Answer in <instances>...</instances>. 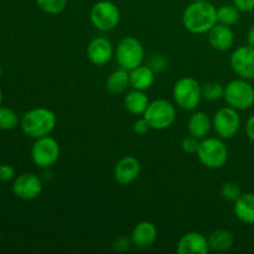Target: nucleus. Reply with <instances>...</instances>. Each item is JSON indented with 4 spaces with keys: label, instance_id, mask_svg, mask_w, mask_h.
Masks as SVG:
<instances>
[{
    "label": "nucleus",
    "instance_id": "nucleus-1",
    "mask_svg": "<svg viewBox=\"0 0 254 254\" xmlns=\"http://www.w3.org/2000/svg\"><path fill=\"white\" fill-rule=\"evenodd\" d=\"M217 22V7L210 1H191L183 12V25L191 34H207Z\"/></svg>",
    "mask_w": 254,
    "mask_h": 254
},
{
    "label": "nucleus",
    "instance_id": "nucleus-2",
    "mask_svg": "<svg viewBox=\"0 0 254 254\" xmlns=\"http://www.w3.org/2000/svg\"><path fill=\"white\" fill-rule=\"evenodd\" d=\"M57 124L56 114L49 108H34L26 112L20 121L22 131L34 139L47 136L54 131Z\"/></svg>",
    "mask_w": 254,
    "mask_h": 254
},
{
    "label": "nucleus",
    "instance_id": "nucleus-3",
    "mask_svg": "<svg viewBox=\"0 0 254 254\" xmlns=\"http://www.w3.org/2000/svg\"><path fill=\"white\" fill-rule=\"evenodd\" d=\"M173 97L183 111H195L202 99V86L193 77H183L174 84Z\"/></svg>",
    "mask_w": 254,
    "mask_h": 254
},
{
    "label": "nucleus",
    "instance_id": "nucleus-4",
    "mask_svg": "<svg viewBox=\"0 0 254 254\" xmlns=\"http://www.w3.org/2000/svg\"><path fill=\"white\" fill-rule=\"evenodd\" d=\"M197 158L200 163L207 169L217 170L223 168L228 160V149L227 145L223 143L221 138H208L200 141L197 150Z\"/></svg>",
    "mask_w": 254,
    "mask_h": 254
},
{
    "label": "nucleus",
    "instance_id": "nucleus-5",
    "mask_svg": "<svg viewBox=\"0 0 254 254\" xmlns=\"http://www.w3.org/2000/svg\"><path fill=\"white\" fill-rule=\"evenodd\" d=\"M226 103L237 111H247L254 106V88L245 78L233 79L225 87Z\"/></svg>",
    "mask_w": 254,
    "mask_h": 254
},
{
    "label": "nucleus",
    "instance_id": "nucleus-6",
    "mask_svg": "<svg viewBox=\"0 0 254 254\" xmlns=\"http://www.w3.org/2000/svg\"><path fill=\"white\" fill-rule=\"evenodd\" d=\"M144 118L150 124L151 129L164 130L170 128L176 119V108L168 99H155L146 108Z\"/></svg>",
    "mask_w": 254,
    "mask_h": 254
},
{
    "label": "nucleus",
    "instance_id": "nucleus-7",
    "mask_svg": "<svg viewBox=\"0 0 254 254\" xmlns=\"http://www.w3.org/2000/svg\"><path fill=\"white\" fill-rule=\"evenodd\" d=\"M114 56L122 68L131 71L143 64L144 47L135 37L126 36L119 41L118 46L114 50Z\"/></svg>",
    "mask_w": 254,
    "mask_h": 254
},
{
    "label": "nucleus",
    "instance_id": "nucleus-8",
    "mask_svg": "<svg viewBox=\"0 0 254 254\" xmlns=\"http://www.w3.org/2000/svg\"><path fill=\"white\" fill-rule=\"evenodd\" d=\"M89 19L99 31H112L121 21V11L113 1L101 0L92 6Z\"/></svg>",
    "mask_w": 254,
    "mask_h": 254
},
{
    "label": "nucleus",
    "instance_id": "nucleus-9",
    "mask_svg": "<svg viewBox=\"0 0 254 254\" xmlns=\"http://www.w3.org/2000/svg\"><path fill=\"white\" fill-rule=\"evenodd\" d=\"M212 128L223 140L235 138L241 129V117L237 109L230 106L218 109L212 118Z\"/></svg>",
    "mask_w": 254,
    "mask_h": 254
},
{
    "label": "nucleus",
    "instance_id": "nucleus-10",
    "mask_svg": "<svg viewBox=\"0 0 254 254\" xmlns=\"http://www.w3.org/2000/svg\"><path fill=\"white\" fill-rule=\"evenodd\" d=\"M61 148L59 141L50 135L42 136L35 140L31 148V159L39 168L47 169L59 160Z\"/></svg>",
    "mask_w": 254,
    "mask_h": 254
},
{
    "label": "nucleus",
    "instance_id": "nucleus-11",
    "mask_svg": "<svg viewBox=\"0 0 254 254\" xmlns=\"http://www.w3.org/2000/svg\"><path fill=\"white\" fill-rule=\"evenodd\" d=\"M231 68L237 76L247 81L254 79V47L241 46L232 52L230 57Z\"/></svg>",
    "mask_w": 254,
    "mask_h": 254
},
{
    "label": "nucleus",
    "instance_id": "nucleus-12",
    "mask_svg": "<svg viewBox=\"0 0 254 254\" xmlns=\"http://www.w3.org/2000/svg\"><path fill=\"white\" fill-rule=\"evenodd\" d=\"M12 191L21 200H35L42 192V181L35 174H21L14 180Z\"/></svg>",
    "mask_w": 254,
    "mask_h": 254
},
{
    "label": "nucleus",
    "instance_id": "nucleus-13",
    "mask_svg": "<svg viewBox=\"0 0 254 254\" xmlns=\"http://www.w3.org/2000/svg\"><path fill=\"white\" fill-rule=\"evenodd\" d=\"M141 165L140 161L135 158V156H124L122 158L118 163L114 166L113 176L114 180L119 184V185H130L131 183L138 179L140 175Z\"/></svg>",
    "mask_w": 254,
    "mask_h": 254
},
{
    "label": "nucleus",
    "instance_id": "nucleus-14",
    "mask_svg": "<svg viewBox=\"0 0 254 254\" xmlns=\"http://www.w3.org/2000/svg\"><path fill=\"white\" fill-rule=\"evenodd\" d=\"M114 56L112 42L107 37L98 36L89 42L87 47V57L96 66H104Z\"/></svg>",
    "mask_w": 254,
    "mask_h": 254
},
{
    "label": "nucleus",
    "instance_id": "nucleus-15",
    "mask_svg": "<svg viewBox=\"0 0 254 254\" xmlns=\"http://www.w3.org/2000/svg\"><path fill=\"white\" fill-rule=\"evenodd\" d=\"M176 251L179 254H207L210 252V245L205 235L192 231L180 238Z\"/></svg>",
    "mask_w": 254,
    "mask_h": 254
},
{
    "label": "nucleus",
    "instance_id": "nucleus-16",
    "mask_svg": "<svg viewBox=\"0 0 254 254\" xmlns=\"http://www.w3.org/2000/svg\"><path fill=\"white\" fill-rule=\"evenodd\" d=\"M233 42H235V34L231 26L217 22L208 31V44L217 51H227L233 46Z\"/></svg>",
    "mask_w": 254,
    "mask_h": 254
},
{
    "label": "nucleus",
    "instance_id": "nucleus-17",
    "mask_svg": "<svg viewBox=\"0 0 254 254\" xmlns=\"http://www.w3.org/2000/svg\"><path fill=\"white\" fill-rule=\"evenodd\" d=\"M131 243L138 248H148L155 243L158 238V228L150 221H141L131 232Z\"/></svg>",
    "mask_w": 254,
    "mask_h": 254
},
{
    "label": "nucleus",
    "instance_id": "nucleus-18",
    "mask_svg": "<svg viewBox=\"0 0 254 254\" xmlns=\"http://www.w3.org/2000/svg\"><path fill=\"white\" fill-rule=\"evenodd\" d=\"M212 129V119L208 117L207 113L205 112H195L192 116L189 118L188 122V130L189 134L198 140H202Z\"/></svg>",
    "mask_w": 254,
    "mask_h": 254
},
{
    "label": "nucleus",
    "instance_id": "nucleus-19",
    "mask_svg": "<svg viewBox=\"0 0 254 254\" xmlns=\"http://www.w3.org/2000/svg\"><path fill=\"white\" fill-rule=\"evenodd\" d=\"M130 76V86L133 89L146 91L150 88L155 82V71L149 64H140L131 71H129Z\"/></svg>",
    "mask_w": 254,
    "mask_h": 254
},
{
    "label": "nucleus",
    "instance_id": "nucleus-20",
    "mask_svg": "<svg viewBox=\"0 0 254 254\" xmlns=\"http://www.w3.org/2000/svg\"><path fill=\"white\" fill-rule=\"evenodd\" d=\"M233 212L241 222L254 225V193H242L235 201Z\"/></svg>",
    "mask_w": 254,
    "mask_h": 254
},
{
    "label": "nucleus",
    "instance_id": "nucleus-21",
    "mask_svg": "<svg viewBox=\"0 0 254 254\" xmlns=\"http://www.w3.org/2000/svg\"><path fill=\"white\" fill-rule=\"evenodd\" d=\"M149 103H150V101H149L145 92L139 91V89H133V91L128 92L127 96L124 97V107L133 116H143L148 108Z\"/></svg>",
    "mask_w": 254,
    "mask_h": 254
},
{
    "label": "nucleus",
    "instance_id": "nucleus-22",
    "mask_svg": "<svg viewBox=\"0 0 254 254\" xmlns=\"http://www.w3.org/2000/svg\"><path fill=\"white\" fill-rule=\"evenodd\" d=\"M128 86H130V76L129 71L124 68H118L111 73L107 79V91L112 94H122L127 91Z\"/></svg>",
    "mask_w": 254,
    "mask_h": 254
},
{
    "label": "nucleus",
    "instance_id": "nucleus-23",
    "mask_svg": "<svg viewBox=\"0 0 254 254\" xmlns=\"http://www.w3.org/2000/svg\"><path fill=\"white\" fill-rule=\"evenodd\" d=\"M207 240L208 245H210V250L218 251V252L228 251L235 243L233 233L227 230H215L213 232L210 233Z\"/></svg>",
    "mask_w": 254,
    "mask_h": 254
},
{
    "label": "nucleus",
    "instance_id": "nucleus-24",
    "mask_svg": "<svg viewBox=\"0 0 254 254\" xmlns=\"http://www.w3.org/2000/svg\"><path fill=\"white\" fill-rule=\"evenodd\" d=\"M241 10L235 4L221 5L217 9V20L220 24L233 26L241 19Z\"/></svg>",
    "mask_w": 254,
    "mask_h": 254
},
{
    "label": "nucleus",
    "instance_id": "nucleus-25",
    "mask_svg": "<svg viewBox=\"0 0 254 254\" xmlns=\"http://www.w3.org/2000/svg\"><path fill=\"white\" fill-rule=\"evenodd\" d=\"M19 116L12 109L0 107V129L1 130H11L19 126Z\"/></svg>",
    "mask_w": 254,
    "mask_h": 254
},
{
    "label": "nucleus",
    "instance_id": "nucleus-26",
    "mask_svg": "<svg viewBox=\"0 0 254 254\" xmlns=\"http://www.w3.org/2000/svg\"><path fill=\"white\" fill-rule=\"evenodd\" d=\"M225 96V87L218 82H207L202 86V98L210 102L220 101Z\"/></svg>",
    "mask_w": 254,
    "mask_h": 254
},
{
    "label": "nucleus",
    "instance_id": "nucleus-27",
    "mask_svg": "<svg viewBox=\"0 0 254 254\" xmlns=\"http://www.w3.org/2000/svg\"><path fill=\"white\" fill-rule=\"evenodd\" d=\"M68 0H35L37 6L50 15H59L66 9Z\"/></svg>",
    "mask_w": 254,
    "mask_h": 254
},
{
    "label": "nucleus",
    "instance_id": "nucleus-28",
    "mask_svg": "<svg viewBox=\"0 0 254 254\" xmlns=\"http://www.w3.org/2000/svg\"><path fill=\"white\" fill-rule=\"evenodd\" d=\"M221 195H222V197L225 200L233 201L235 202L236 200H238L241 197L242 191H241V188L236 183H226L221 188Z\"/></svg>",
    "mask_w": 254,
    "mask_h": 254
},
{
    "label": "nucleus",
    "instance_id": "nucleus-29",
    "mask_svg": "<svg viewBox=\"0 0 254 254\" xmlns=\"http://www.w3.org/2000/svg\"><path fill=\"white\" fill-rule=\"evenodd\" d=\"M198 145H200V140L195 136L190 135L186 136L181 143V148L186 154H196L198 150Z\"/></svg>",
    "mask_w": 254,
    "mask_h": 254
},
{
    "label": "nucleus",
    "instance_id": "nucleus-30",
    "mask_svg": "<svg viewBox=\"0 0 254 254\" xmlns=\"http://www.w3.org/2000/svg\"><path fill=\"white\" fill-rule=\"evenodd\" d=\"M149 66H150L155 72H161L166 68V66H168V61H166V59L163 55H154V56L151 57Z\"/></svg>",
    "mask_w": 254,
    "mask_h": 254
},
{
    "label": "nucleus",
    "instance_id": "nucleus-31",
    "mask_svg": "<svg viewBox=\"0 0 254 254\" xmlns=\"http://www.w3.org/2000/svg\"><path fill=\"white\" fill-rule=\"evenodd\" d=\"M150 129H151L150 124L148 123V121H146L144 117H143V118L136 119V121L134 122V124H133L134 133L138 134V135H144V134L148 133Z\"/></svg>",
    "mask_w": 254,
    "mask_h": 254
},
{
    "label": "nucleus",
    "instance_id": "nucleus-32",
    "mask_svg": "<svg viewBox=\"0 0 254 254\" xmlns=\"http://www.w3.org/2000/svg\"><path fill=\"white\" fill-rule=\"evenodd\" d=\"M15 178V169L9 164H0V181H10Z\"/></svg>",
    "mask_w": 254,
    "mask_h": 254
},
{
    "label": "nucleus",
    "instance_id": "nucleus-33",
    "mask_svg": "<svg viewBox=\"0 0 254 254\" xmlns=\"http://www.w3.org/2000/svg\"><path fill=\"white\" fill-rule=\"evenodd\" d=\"M233 4L242 12H250L254 10V0H233Z\"/></svg>",
    "mask_w": 254,
    "mask_h": 254
},
{
    "label": "nucleus",
    "instance_id": "nucleus-34",
    "mask_svg": "<svg viewBox=\"0 0 254 254\" xmlns=\"http://www.w3.org/2000/svg\"><path fill=\"white\" fill-rule=\"evenodd\" d=\"M130 243H131V238L129 240L128 237H119L118 240L116 241L114 243V248L118 251H126L130 247ZM133 245V243H131Z\"/></svg>",
    "mask_w": 254,
    "mask_h": 254
},
{
    "label": "nucleus",
    "instance_id": "nucleus-35",
    "mask_svg": "<svg viewBox=\"0 0 254 254\" xmlns=\"http://www.w3.org/2000/svg\"><path fill=\"white\" fill-rule=\"evenodd\" d=\"M245 130H246V135L248 136V139L254 141V114L253 116H251L250 118L247 119V122H246Z\"/></svg>",
    "mask_w": 254,
    "mask_h": 254
},
{
    "label": "nucleus",
    "instance_id": "nucleus-36",
    "mask_svg": "<svg viewBox=\"0 0 254 254\" xmlns=\"http://www.w3.org/2000/svg\"><path fill=\"white\" fill-rule=\"evenodd\" d=\"M247 41H248V45H251V46L254 47V25L251 27L250 31H248Z\"/></svg>",
    "mask_w": 254,
    "mask_h": 254
},
{
    "label": "nucleus",
    "instance_id": "nucleus-37",
    "mask_svg": "<svg viewBox=\"0 0 254 254\" xmlns=\"http://www.w3.org/2000/svg\"><path fill=\"white\" fill-rule=\"evenodd\" d=\"M1 103H2V92L1 89H0V106H1Z\"/></svg>",
    "mask_w": 254,
    "mask_h": 254
},
{
    "label": "nucleus",
    "instance_id": "nucleus-38",
    "mask_svg": "<svg viewBox=\"0 0 254 254\" xmlns=\"http://www.w3.org/2000/svg\"><path fill=\"white\" fill-rule=\"evenodd\" d=\"M191 1H210V0H191Z\"/></svg>",
    "mask_w": 254,
    "mask_h": 254
},
{
    "label": "nucleus",
    "instance_id": "nucleus-39",
    "mask_svg": "<svg viewBox=\"0 0 254 254\" xmlns=\"http://www.w3.org/2000/svg\"><path fill=\"white\" fill-rule=\"evenodd\" d=\"M1 73H2V71H1V66H0V78H1Z\"/></svg>",
    "mask_w": 254,
    "mask_h": 254
}]
</instances>
